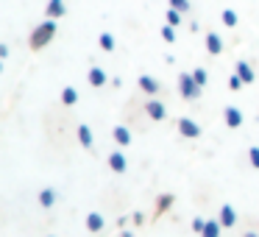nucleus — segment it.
<instances>
[{"instance_id": "obj_1", "label": "nucleus", "mask_w": 259, "mask_h": 237, "mask_svg": "<svg viewBox=\"0 0 259 237\" xmlns=\"http://www.w3.org/2000/svg\"><path fill=\"white\" fill-rule=\"evenodd\" d=\"M56 36V20H51L48 17L45 23H39L34 31H31V40H28V45H31V51H42V48L48 45V42Z\"/></svg>"}, {"instance_id": "obj_2", "label": "nucleus", "mask_w": 259, "mask_h": 237, "mask_svg": "<svg viewBox=\"0 0 259 237\" xmlns=\"http://www.w3.org/2000/svg\"><path fill=\"white\" fill-rule=\"evenodd\" d=\"M201 90L203 87L192 78V73H181L179 75V95L184 98V101H198V98H201Z\"/></svg>"}, {"instance_id": "obj_3", "label": "nucleus", "mask_w": 259, "mask_h": 237, "mask_svg": "<svg viewBox=\"0 0 259 237\" xmlns=\"http://www.w3.org/2000/svg\"><path fill=\"white\" fill-rule=\"evenodd\" d=\"M176 126H179V134L187 137V140H198V137L203 134V129L195 123V120H190V117H179V123H176Z\"/></svg>"}, {"instance_id": "obj_4", "label": "nucleus", "mask_w": 259, "mask_h": 237, "mask_svg": "<svg viewBox=\"0 0 259 237\" xmlns=\"http://www.w3.org/2000/svg\"><path fill=\"white\" fill-rule=\"evenodd\" d=\"M145 112H148V117H153V120H164V117H167V109H164L162 101H156V95H151V101L145 103Z\"/></svg>"}, {"instance_id": "obj_5", "label": "nucleus", "mask_w": 259, "mask_h": 237, "mask_svg": "<svg viewBox=\"0 0 259 237\" xmlns=\"http://www.w3.org/2000/svg\"><path fill=\"white\" fill-rule=\"evenodd\" d=\"M242 120H245V117H242V112L237 106H226L223 109V123L229 126V129H240Z\"/></svg>"}, {"instance_id": "obj_6", "label": "nucleus", "mask_w": 259, "mask_h": 237, "mask_svg": "<svg viewBox=\"0 0 259 237\" xmlns=\"http://www.w3.org/2000/svg\"><path fill=\"white\" fill-rule=\"evenodd\" d=\"M64 14H67V3H64V0H48V6H45V17L59 20V17H64Z\"/></svg>"}, {"instance_id": "obj_7", "label": "nucleus", "mask_w": 259, "mask_h": 237, "mask_svg": "<svg viewBox=\"0 0 259 237\" xmlns=\"http://www.w3.org/2000/svg\"><path fill=\"white\" fill-rule=\"evenodd\" d=\"M218 220L223 223V229H231V226L237 223V212H234V207H231V204H223V207H220V212H218Z\"/></svg>"}, {"instance_id": "obj_8", "label": "nucleus", "mask_w": 259, "mask_h": 237, "mask_svg": "<svg viewBox=\"0 0 259 237\" xmlns=\"http://www.w3.org/2000/svg\"><path fill=\"white\" fill-rule=\"evenodd\" d=\"M87 81H90V87L101 90V87L109 81V75H106V70H103V67H90V73H87Z\"/></svg>"}, {"instance_id": "obj_9", "label": "nucleus", "mask_w": 259, "mask_h": 237, "mask_svg": "<svg viewBox=\"0 0 259 237\" xmlns=\"http://www.w3.org/2000/svg\"><path fill=\"white\" fill-rule=\"evenodd\" d=\"M109 168H112L114 173H125V170H128V159L123 156V151H112V153H109Z\"/></svg>"}, {"instance_id": "obj_10", "label": "nucleus", "mask_w": 259, "mask_h": 237, "mask_svg": "<svg viewBox=\"0 0 259 237\" xmlns=\"http://www.w3.org/2000/svg\"><path fill=\"white\" fill-rule=\"evenodd\" d=\"M206 51L212 53V56H220V53H223V36L214 34V31H209L206 34Z\"/></svg>"}, {"instance_id": "obj_11", "label": "nucleus", "mask_w": 259, "mask_h": 237, "mask_svg": "<svg viewBox=\"0 0 259 237\" xmlns=\"http://www.w3.org/2000/svg\"><path fill=\"white\" fill-rule=\"evenodd\" d=\"M78 142H81V148H87V151H92V145H95L92 129H90L87 123H81V126H78Z\"/></svg>"}, {"instance_id": "obj_12", "label": "nucleus", "mask_w": 259, "mask_h": 237, "mask_svg": "<svg viewBox=\"0 0 259 237\" xmlns=\"http://www.w3.org/2000/svg\"><path fill=\"white\" fill-rule=\"evenodd\" d=\"M234 73L240 75L245 84H253V81H256V75H253V67H251L248 62H237V64H234Z\"/></svg>"}, {"instance_id": "obj_13", "label": "nucleus", "mask_w": 259, "mask_h": 237, "mask_svg": "<svg viewBox=\"0 0 259 237\" xmlns=\"http://www.w3.org/2000/svg\"><path fill=\"white\" fill-rule=\"evenodd\" d=\"M112 137H114V142H117L120 148H125V145H131V131L125 129V126H114V131H112Z\"/></svg>"}, {"instance_id": "obj_14", "label": "nucleus", "mask_w": 259, "mask_h": 237, "mask_svg": "<svg viewBox=\"0 0 259 237\" xmlns=\"http://www.w3.org/2000/svg\"><path fill=\"white\" fill-rule=\"evenodd\" d=\"M84 223H87V229H90V231H95V234H98V231H103L106 220H103V215H101V212H90Z\"/></svg>"}, {"instance_id": "obj_15", "label": "nucleus", "mask_w": 259, "mask_h": 237, "mask_svg": "<svg viewBox=\"0 0 259 237\" xmlns=\"http://www.w3.org/2000/svg\"><path fill=\"white\" fill-rule=\"evenodd\" d=\"M173 201H176L173 192H164V195H159V201H156V212H153V215H156V218H162V215L167 212L170 207H173Z\"/></svg>"}, {"instance_id": "obj_16", "label": "nucleus", "mask_w": 259, "mask_h": 237, "mask_svg": "<svg viewBox=\"0 0 259 237\" xmlns=\"http://www.w3.org/2000/svg\"><path fill=\"white\" fill-rule=\"evenodd\" d=\"M140 90L148 92V95H156L159 92V81L153 75H140Z\"/></svg>"}, {"instance_id": "obj_17", "label": "nucleus", "mask_w": 259, "mask_h": 237, "mask_svg": "<svg viewBox=\"0 0 259 237\" xmlns=\"http://www.w3.org/2000/svg\"><path fill=\"white\" fill-rule=\"evenodd\" d=\"M53 204H56V190H53V187H45V190L39 192V207L51 209Z\"/></svg>"}, {"instance_id": "obj_18", "label": "nucleus", "mask_w": 259, "mask_h": 237, "mask_svg": "<svg viewBox=\"0 0 259 237\" xmlns=\"http://www.w3.org/2000/svg\"><path fill=\"white\" fill-rule=\"evenodd\" d=\"M62 103L64 106H75V103H78V90H75V87H64L62 90Z\"/></svg>"}, {"instance_id": "obj_19", "label": "nucleus", "mask_w": 259, "mask_h": 237, "mask_svg": "<svg viewBox=\"0 0 259 237\" xmlns=\"http://www.w3.org/2000/svg\"><path fill=\"white\" fill-rule=\"evenodd\" d=\"M220 229H223V223H220V220H206L201 237H220Z\"/></svg>"}, {"instance_id": "obj_20", "label": "nucleus", "mask_w": 259, "mask_h": 237, "mask_svg": "<svg viewBox=\"0 0 259 237\" xmlns=\"http://www.w3.org/2000/svg\"><path fill=\"white\" fill-rule=\"evenodd\" d=\"M98 45H101V51L112 53V51H114V45H117V42H114V36H112V34H101V36H98Z\"/></svg>"}, {"instance_id": "obj_21", "label": "nucleus", "mask_w": 259, "mask_h": 237, "mask_svg": "<svg viewBox=\"0 0 259 237\" xmlns=\"http://www.w3.org/2000/svg\"><path fill=\"white\" fill-rule=\"evenodd\" d=\"M220 17H223V25H226V28H234V25H237V12H234V9H226Z\"/></svg>"}, {"instance_id": "obj_22", "label": "nucleus", "mask_w": 259, "mask_h": 237, "mask_svg": "<svg viewBox=\"0 0 259 237\" xmlns=\"http://www.w3.org/2000/svg\"><path fill=\"white\" fill-rule=\"evenodd\" d=\"M248 162H251L253 170H259V145H251V148H248Z\"/></svg>"}, {"instance_id": "obj_23", "label": "nucleus", "mask_w": 259, "mask_h": 237, "mask_svg": "<svg viewBox=\"0 0 259 237\" xmlns=\"http://www.w3.org/2000/svg\"><path fill=\"white\" fill-rule=\"evenodd\" d=\"M164 20H167V25H181V12L170 6L167 9V17H164Z\"/></svg>"}, {"instance_id": "obj_24", "label": "nucleus", "mask_w": 259, "mask_h": 237, "mask_svg": "<svg viewBox=\"0 0 259 237\" xmlns=\"http://www.w3.org/2000/svg\"><path fill=\"white\" fill-rule=\"evenodd\" d=\"M192 78H195L201 87H206V81H209V73H206L203 67H195V70H192Z\"/></svg>"}, {"instance_id": "obj_25", "label": "nucleus", "mask_w": 259, "mask_h": 237, "mask_svg": "<svg viewBox=\"0 0 259 237\" xmlns=\"http://www.w3.org/2000/svg\"><path fill=\"white\" fill-rule=\"evenodd\" d=\"M162 40L173 45V42H176V25H164V28H162Z\"/></svg>"}, {"instance_id": "obj_26", "label": "nucleus", "mask_w": 259, "mask_h": 237, "mask_svg": "<svg viewBox=\"0 0 259 237\" xmlns=\"http://www.w3.org/2000/svg\"><path fill=\"white\" fill-rule=\"evenodd\" d=\"M242 87H245V81H242L240 75L234 73V75H231V78H229V90H231V92H240Z\"/></svg>"}, {"instance_id": "obj_27", "label": "nucleus", "mask_w": 259, "mask_h": 237, "mask_svg": "<svg viewBox=\"0 0 259 237\" xmlns=\"http://www.w3.org/2000/svg\"><path fill=\"white\" fill-rule=\"evenodd\" d=\"M170 6L179 9L181 14H187V12H190V0H170Z\"/></svg>"}, {"instance_id": "obj_28", "label": "nucleus", "mask_w": 259, "mask_h": 237, "mask_svg": "<svg viewBox=\"0 0 259 237\" xmlns=\"http://www.w3.org/2000/svg\"><path fill=\"white\" fill-rule=\"evenodd\" d=\"M203 226H206V220H203V218H192V231H198V234H201Z\"/></svg>"}, {"instance_id": "obj_29", "label": "nucleus", "mask_w": 259, "mask_h": 237, "mask_svg": "<svg viewBox=\"0 0 259 237\" xmlns=\"http://www.w3.org/2000/svg\"><path fill=\"white\" fill-rule=\"evenodd\" d=\"M0 59H9V45H0Z\"/></svg>"}, {"instance_id": "obj_30", "label": "nucleus", "mask_w": 259, "mask_h": 237, "mask_svg": "<svg viewBox=\"0 0 259 237\" xmlns=\"http://www.w3.org/2000/svg\"><path fill=\"white\" fill-rule=\"evenodd\" d=\"M120 237H134V231H123V234H120Z\"/></svg>"}, {"instance_id": "obj_31", "label": "nucleus", "mask_w": 259, "mask_h": 237, "mask_svg": "<svg viewBox=\"0 0 259 237\" xmlns=\"http://www.w3.org/2000/svg\"><path fill=\"white\" fill-rule=\"evenodd\" d=\"M242 237H259V234H256V231H248V234H242Z\"/></svg>"}]
</instances>
